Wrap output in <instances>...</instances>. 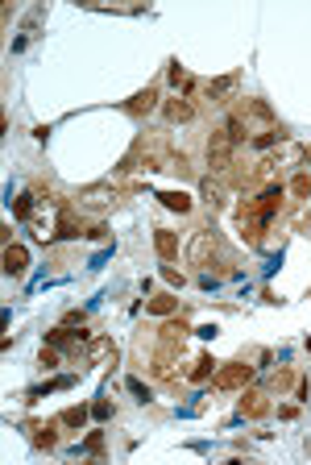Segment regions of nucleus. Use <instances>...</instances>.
Instances as JSON below:
<instances>
[{
    "label": "nucleus",
    "mask_w": 311,
    "mask_h": 465,
    "mask_svg": "<svg viewBox=\"0 0 311 465\" xmlns=\"http://www.w3.org/2000/svg\"><path fill=\"white\" fill-rule=\"evenodd\" d=\"M220 258V237L212 228H195L191 241H187V262L191 266H212Z\"/></svg>",
    "instance_id": "f257e3e1"
},
{
    "label": "nucleus",
    "mask_w": 311,
    "mask_h": 465,
    "mask_svg": "<svg viewBox=\"0 0 311 465\" xmlns=\"http://www.w3.org/2000/svg\"><path fill=\"white\" fill-rule=\"evenodd\" d=\"M233 158H237V142H233L229 129L220 125L212 138H207V166H212V175H224V171L233 166Z\"/></svg>",
    "instance_id": "f03ea898"
},
{
    "label": "nucleus",
    "mask_w": 311,
    "mask_h": 465,
    "mask_svg": "<svg viewBox=\"0 0 311 465\" xmlns=\"http://www.w3.org/2000/svg\"><path fill=\"white\" fill-rule=\"evenodd\" d=\"M266 228H270V224H262V220H257L253 204H249V199H241V204H237V232H241V241H245L249 250H257Z\"/></svg>",
    "instance_id": "7ed1b4c3"
},
{
    "label": "nucleus",
    "mask_w": 311,
    "mask_h": 465,
    "mask_svg": "<svg viewBox=\"0 0 311 465\" xmlns=\"http://www.w3.org/2000/svg\"><path fill=\"white\" fill-rule=\"evenodd\" d=\"M253 370H257V366H249V362H224V366L212 374V387H216V391H241V387L253 378Z\"/></svg>",
    "instance_id": "20e7f679"
},
{
    "label": "nucleus",
    "mask_w": 311,
    "mask_h": 465,
    "mask_svg": "<svg viewBox=\"0 0 311 465\" xmlns=\"http://www.w3.org/2000/svg\"><path fill=\"white\" fill-rule=\"evenodd\" d=\"M87 362H91V366H113V362H117L113 336H91V340H87Z\"/></svg>",
    "instance_id": "39448f33"
},
{
    "label": "nucleus",
    "mask_w": 311,
    "mask_h": 465,
    "mask_svg": "<svg viewBox=\"0 0 311 465\" xmlns=\"http://www.w3.org/2000/svg\"><path fill=\"white\" fill-rule=\"evenodd\" d=\"M241 83V75L233 71V75H220V79H207L203 83V91H207V100H212V104H224L229 96H233V87Z\"/></svg>",
    "instance_id": "423d86ee"
},
{
    "label": "nucleus",
    "mask_w": 311,
    "mask_h": 465,
    "mask_svg": "<svg viewBox=\"0 0 311 465\" xmlns=\"http://www.w3.org/2000/svg\"><path fill=\"white\" fill-rule=\"evenodd\" d=\"M54 237H62V241H75V237H83V228H79V220H75V208H71V204H62V208H58Z\"/></svg>",
    "instance_id": "0eeeda50"
},
{
    "label": "nucleus",
    "mask_w": 311,
    "mask_h": 465,
    "mask_svg": "<svg viewBox=\"0 0 311 465\" xmlns=\"http://www.w3.org/2000/svg\"><path fill=\"white\" fill-rule=\"evenodd\" d=\"M266 411H270V395L266 391H245L241 395V415L245 420H262Z\"/></svg>",
    "instance_id": "6e6552de"
},
{
    "label": "nucleus",
    "mask_w": 311,
    "mask_h": 465,
    "mask_svg": "<svg viewBox=\"0 0 311 465\" xmlns=\"http://www.w3.org/2000/svg\"><path fill=\"white\" fill-rule=\"evenodd\" d=\"M162 112H166V121H170V125H187L191 116H195V108H191V100H187V96L166 100V104H162Z\"/></svg>",
    "instance_id": "1a4fd4ad"
},
{
    "label": "nucleus",
    "mask_w": 311,
    "mask_h": 465,
    "mask_svg": "<svg viewBox=\"0 0 311 465\" xmlns=\"http://www.w3.org/2000/svg\"><path fill=\"white\" fill-rule=\"evenodd\" d=\"M125 108H129V112H137V116L154 112V108H158V87L150 83V87H141V91H133V96L125 100Z\"/></svg>",
    "instance_id": "9d476101"
},
{
    "label": "nucleus",
    "mask_w": 311,
    "mask_h": 465,
    "mask_svg": "<svg viewBox=\"0 0 311 465\" xmlns=\"http://www.w3.org/2000/svg\"><path fill=\"white\" fill-rule=\"evenodd\" d=\"M25 266H30V250L25 246H17V241H9L5 246V274H25Z\"/></svg>",
    "instance_id": "9b49d317"
},
{
    "label": "nucleus",
    "mask_w": 311,
    "mask_h": 465,
    "mask_svg": "<svg viewBox=\"0 0 311 465\" xmlns=\"http://www.w3.org/2000/svg\"><path fill=\"white\" fill-rule=\"evenodd\" d=\"M154 250H158L162 262H174V258H178V237H174L170 228H158V232H154Z\"/></svg>",
    "instance_id": "f8f14e48"
},
{
    "label": "nucleus",
    "mask_w": 311,
    "mask_h": 465,
    "mask_svg": "<svg viewBox=\"0 0 311 465\" xmlns=\"http://www.w3.org/2000/svg\"><path fill=\"white\" fill-rule=\"evenodd\" d=\"M216 366H220V362H212V354H199V358L191 362V370H187V378H191V382H207V378H212V374H216Z\"/></svg>",
    "instance_id": "ddd939ff"
},
{
    "label": "nucleus",
    "mask_w": 311,
    "mask_h": 465,
    "mask_svg": "<svg viewBox=\"0 0 311 465\" xmlns=\"http://www.w3.org/2000/svg\"><path fill=\"white\" fill-rule=\"evenodd\" d=\"M79 340H87V332H71V324H58L54 332H46V345H54V349H67V345H79Z\"/></svg>",
    "instance_id": "4468645a"
},
{
    "label": "nucleus",
    "mask_w": 311,
    "mask_h": 465,
    "mask_svg": "<svg viewBox=\"0 0 311 465\" xmlns=\"http://www.w3.org/2000/svg\"><path fill=\"white\" fill-rule=\"evenodd\" d=\"M187 332H191V328H187L183 320H166V324L158 328V340H162V345H183Z\"/></svg>",
    "instance_id": "2eb2a0df"
},
{
    "label": "nucleus",
    "mask_w": 311,
    "mask_h": 465,
    "mask_svg": "<svg viewBox=\"0 0 311 465\" xmlns=\"http://www.w3.org/2000/svg\"><path fill=\"white\" fill-rule=\"evenodd\" d=\"M34 199H38L34 191H21L17 199L9 195V208H13V216H17V220H34Z\"/></svg>",
    "instance_id": "dca6fc26"
},
{
    "label": "nucleus",
    "mask_w": 311,
    "mask_h": 465,
    "mask_svg": "<svg viewBox=\"0 0 311 465\" xmlns=\"http://www.w3.org/2000/svg\"><path fill=\"white\" fill-rule=\"evenodd\" d=\"M146 312L150 316H174L178 312V299L174 295H154V299H146Z\"/></svg>",
    "instance_id": "f3484780"
},
{
    "label": "nucleus",
    "mask_w": 311,
    "mask_h": 465,
    "mask_svg": "<svg viewBox=\"0 0 311 465\" xmlns=\"http://www.w3.org/2000/svg\"><path fill=\"white\" fill-rule=\"evenodd\" d=\"M158 199H162V208H170V212H191V195H187V191H158Z\"/></svg>",
    "instance_id": "a211bd4d"
},
{
    "label": "nucleus",
    "mask_w": 311,
    "mask_h": 465,
    "mask_svg": "<svg viewBox=\"0 0 311 465\" xmlns=\"http://www.w3.org/2000/svg\"><path fill=\"white\" fill-rule=\"evenodd\" d=\"M54 224H58V220H50V216H34V220H30V228H34L38 241H54Z\"/></svg>",
    "instance_id": "6ab92c4d"
},
{
    "label": "nucleus",
    "mask_w": 311,
    "mask_h": 465,
    "mask_svg": "<svg viewBox=\"0 0 311 465\" xmlns=\"http://www.w3.org/2000/svg\"><path fill=\"white\" fill-rule=\"evenodd\" d=\"M170 83H174V91H178V96H187V91L195 87V79H191V75H187L178 63H170Z\"/></svg>",
    "instance_id": "aec40b11"
},
{
    "label": "nucleus",
    "mask_w": 311,
    "mask_h": 465,
    "mask_svg": "<svg viewBox=\"0 0 311 465\" xmlns=\"http://www.w3.org/2000/svg\"><path fill=\"white\" fill-rule=\"evenodd\" d=\"M30 440H34V448H54V444H58V436H54V428H50V424H38Z\"/></svg>",
    "instance_id": "412c9836"
},
{
    "label": "nucleus",
    "mask_w": 311,
    "mask_h": 465,
    "mask_svg": "<svg viewBox=\"0 0 311 465\" xmlns=\"http://www.w3.org/2000/svg\"><path fill=\"white\" fill-rule=\"evenodd\" d=\"M58 424H67V428H83V424H87V407H67V411L58 415Z\"/></svg>",
    "instance_id": "4be33fe9"
},
{
    "label": "nucleus",
    "mask_w": 311,
    "mask_h": 465,
    "mask_svg": "<svg viewBox=\"0 0 311 465\" xmlns=\"http://www.w3.org/2000/svg\"><path fill=\"white\" fill-rule=\"evenodd\" d=\"M199 191H203V199L212 204V208L224 199V187H220V183H212V179H203V183H199Z\"/></svg>",
    "instance_id": "5701e85b"
},
{
    "label": "nucleus",
    "mask_w": 311,
    "mask_h": 465,
    "mask_svg": "<svg viewBox=\"0 0 311 465\" xmlns=\"http://www.w3.org/2000/svg\"><path fill=\"white\" fill-rule=\"evenodd\" d=\"M290 195H295V199H311V179H307V175H295V179H290Z\"/></svg>",
    "instance_id": "b1692460"
},
{
    "label": "nucleus",
    "mask_w": 311,
    "mask_h": 465,
    "mask_svg": "<svg viewBox=\"0 0 311 465\" xmlns=\"http://www.w3.org/2000/svg\"><path fill=\"white\" fill-rule=\"evenodd\" d=\"M38 366H42V370H54V366H58V349H54V345H42Z\"/></svg>",
    "instance_id": "393cba45"
},
{
    "label": "nucleus",
    "mask_w": 311,
    "mask_h": 465,
    "mask_svg": "<svg viewBox=\"0 0 311 465\" xmlns=\"http://www.w3.org/2000/svg\"><path fill=\"white\" fill-rule=\"evenodd\" d=\"M125 387H129V395H133V399H137V403H146V399H150V387H146V382H141V378H129V382H125Z\"/></svg>",
    "instance_id": "a878e982"
},
{
    "label": "nucleus",
    "mask_w": 311,
    "mask_h": 465,
    "mask_svg": "<svg viewBox=\"0 0 311 465\" xmlns=\"http://www.w3.org/2000/svg\"><path fill=\"white\" fill-rule=\"evenodd\" d=\"M83 453H104V432H91V436L83 440Z\"/></svg>",
    "instance_id": "bb28decb"
},
{
    "label": "nucleus",
    "mask_w": 311,
    "mask_h": 465,
    "mask_svg": "<svg viewBox=\"0 0 311 465\" xmlns=\"http://www.w3.org/2000/svg\"><path fill=\"white\" fill-rule=\"evenodd\" d=\"M91 415H95L100 424H104V420H108V415H113V407H108V399H95V403H91Z\"/></svg>",
    "instance_id": "cd10ccee"
},
{
    "label": "nucleus",
    "mask_w": 311,
    "mask_h": 465,
    "mask_svg": "<svg viewBox=\"0 0 311 465\" xmlns=\"http://www.w3.org/2000/svg\"><path fill=\"white\" fill-rule=\"evenodd\" d=\"M83 237H87V241H104V237H108V228H104V224L95 220V224H87V232H83Z\"/></svg>",
    "instance_id": "c85d7f7f"
},
{
    "label": "nucleus",
    "mask_w": 311,
    "mask_h": 465,
    "mask_svg": "<svg viewBox=\"0 0 311 465\" xmlns=\"http://www.w3.org/2000/svg\"><path fill=\"white\" fill-rule=\"evenodd\" d=\"M162 279H166L170 287H183V283H187V279H183V274H178L174 266H162Z\"/></svg>",
    "instance_id": "c756f323"
},
{
    "label": "nucleus",
    "mask_w": 311,
    "mask_h": 465,
    "mask_svg": "<svg viewBox=\"0 0 311 465\" xmlns=\"http://www.w3.org/2000/svg\"><path fill=\"white\" fill-rule=\"evenodd\" d=\"M270 382L282 391V387H290V374H286V370H274V378H270Z\"/></svg>",
    "instance_id": "7c9ffc66"
},
{
    "label": "nucleus",
    "mask_w": 311,
    "mask_h": 465,
    "mask_svg": "<svg viewBox=\"0 0 311 465\" xmlns=\"http://www.w3.org/2000/svg\"><path fill=\"white\" fill-rule=\"evenodd\" d=\"M108 254H113V250H100V254H95V258H91V270H100V266H104V262H108Z\"/></svg>",
    "instance_id": "2f4dec72"
}]
</instances>
